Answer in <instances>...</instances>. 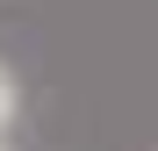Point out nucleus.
<instances>
[{"label":"nucleus","mask_w":158,"mask_h":151,"mask_svg":"<svg viewBox=\"0 0 158 151\" xmlns=\"http://www.w3.org/2000/svg\"><path fill=\"white\" fill-rule=\"evenodd\" d=\"M0 151H7V137H0Z\"/></svg>","instance_id":"obj_2"},{"label":"nucleus","mask_w":158,"mask_h":151,"mask_svg":"<svg viewBox=\"0 0 158 151\" xmlns=\"http://www.w3.org/2000/svg\"><path fill=\"white\" fill-rule=\"evenodd\" d=\"M15 108H22V79L7 65H0V137H7V122H15Z\"/></svg>","instance_id":"obj_1"}]
</instances>
